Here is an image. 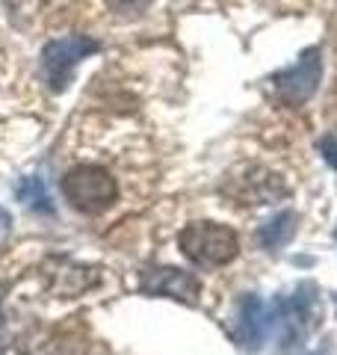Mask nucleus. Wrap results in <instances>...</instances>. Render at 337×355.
I'll return each instance as SVG.
<instances>
[{"label": "nucleus", "instance_id": "4", "mask_svg": "<svg viewBox=\"0 0 337 355\" xmlns=\"http://www.w3.org/2000/svg\"><path fill=\"white\" fill-rule=\"evenodd\" d=\"M98 51V42L89 36H65L51 42L42 51V77L51 89H62L71 83L74 69L80 65L86 57H92Z\"/></svg>", "mask_w": 337, "mask_h": 355}, {"label": "nucleus", "instance_id": "3", "mask_svg": "<svg viewBox=\"0 0 337 355\" xmlns=\"http://www.w3.org/2000/svg\"><path fill=\"white\" fill-rule=\"evenodd\" d=\"M317 314H320V305H317L313 284H299L293 296L275 302L273 314H269V329L275 323L281 329V340H284V347H287V343H293V340H302L317 326Z\"/></svg>", "mask_w": 337, "mask_h": 355}, {"label": "nucleus", "instance_id": "11", "mask_svg": "<svg viewBox=\"0 0 337 355\" xmlns=\"http://www.w3.org/2000/svg\"><path fill=\"white\" fill-rule=\"evenodd\" d=\"M320 151L325 154V160H329L334 169H337V139H331V137H325L322 142H320Z\"/></svg>", "mask_w": 337, "mask_h": 355}, {"label": "nucleus", "instance_id": "6", "mask_svg": "<svg viewBox=\"0 0 337 355\" xmlns=\"http://www.w3.org/2000/svg\"><path fill=\"white\" fill-rule=\"evenodd\" d=\"M139 287L145 293L154 296H168V299H181V302L193 305L201 296V282L193 272L184 270H172V266H154V270H145Z\"/></svg>", "mask_w": 337, "mask_h": 355}, {"label": "nucleus", "instance_id": "5", "mask_svg": "<svg viewBox=\"0 0 337 355\" xmlns=\"http://www.w3.org/2000/svg\"><path fill=\"white\" fill-rule=\"evenodd\" d=\"M320 77H322V53H320V48H308L296 60V65H290V69L275 74L273 83H275V92L281 101L290 107H299L317 92Z\"/></svg>", "mask_w": 337, "mask_h": 355}, {"label": "nucleus", "instance_id": "2", "mask_svg": "<svg viewBox=\"0 0 337 355\" xmlns=\"http://www.w3.org/2000/svg\"><path fill=\"white\" fill-rule=\"evenodd\" d=\"M181 252L198 266H222L237 254V234L216 222H196L181 231Z\"/></svg>", "mask_w": 337, "mask_h": 355}, {"label": "nucleus", "instance_id": "7", "mask_svg": "<svg viewBox=\"0 0 337 355\" xmlns=\"http://www.w3.org/2000/svg\"><path fill=\"white\" fill-rule=\"evenodd\" d=\"M231 331H234V338H237L245 349H257L263 343L266 331H269V314H266L263 302L254 293L240 299L237 311H234V326H231Z\"/></svg>", "mask_w": 337, "mask_h": 355}, {"label": "nucleus", "instance_id": "8", "mask_svg": "<svg viewBox=\"0 0 337 355\" xmlns=\"http://www.w3.org/2000/svg\"><path fill=\"white\" fill-rule=\"evenodd\" d=\"M293 234H296V214L284 210V214L273 216L261 231H257V240H261L263 249H281L284 243H290Z\"/></svg>", "mask_w": 337, "mask_h": 355}, {"label": "nucleus", "instance_id": "9", "mask_svg": "<svg viewBox=\"0 0 337 355\" xmlns=\"http://www.w3.org/2000/svg\"><path fill=\"white\" fill-rule=\"evenodd\" d=\"M18 198L33 210H42V214H51L53 205H51V196L44 190V181L42 178H24L18 184Z\"/></svg>", "mask_w": 337, "mask_h": 355}, {"label": "nucleus", "instance_id": "10", "mask_svg": "<svg viewBox=\"0 0 337 355\" xmlns=\"http://www.w3.org/2000/svg\"><path fill=\"white\" fill-rule=\"evenodd\" d=\"M154 3V0H107V6L119 15H139Z\"/></svg>", "mask_w": 337, "mask_h": 355}, {"label": "nucleus", "instance_id": "1", "mask_svg": "<svg viewBox=\"0 0 337 355\" xmlns=\"http://www.w3.org/2000/svg\"><path fill=\"white\" fill-rule=\"evenodd\" d=\"M62 196L83 214H104L119 198V184L104 166L83 163L62 178Z\"/></svg>", "mask_w": 337, "mask_h": 355}]
</instances>
